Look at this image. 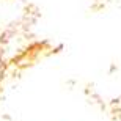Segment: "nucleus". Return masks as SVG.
Returning <instances> with one entry per match:
<instances>
[]
</instances>
